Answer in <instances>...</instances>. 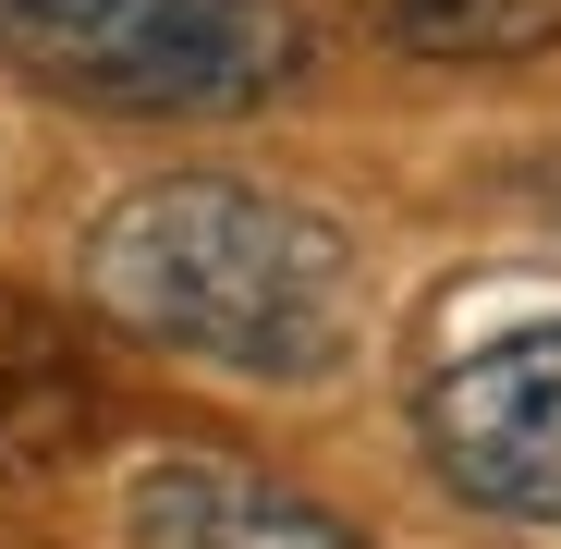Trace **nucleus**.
<instances>
[{
	"label": "nucleus",
	"instance_id": "nucleus-1",
	"mask_svg": "<svg viewBox=\"0 0 561 549\" xmlns=\"http://www.w3.org/2000/svg\"><path fill=\"white\" fill-rule=\"evenodd\" d=\"M85 306L244 379H330L366 330V268L318 208L232 171H183L135 183L85 232Z\"/></svg>",
	"mask_w": 561,
	"mask_h": 549
},
{
	"label": "nucleus",
	"instance_id": "nucleus-2",
	"mask_svg": "<svg viewBox=\"0 0 561 549\" xmlns=\"http://www.w3.org/2000/svg\"><path fill=\"white\" fill-rule=\"evenodd\" d=\"M0 61L73 111H256L306 73L280 0H0Z\"/></svg>",
	"mask_w": 561,
	"mask_h": 549
},
{
	"label": "nucleus",
	"instance_id": "nucleus-3",
	"mask_svg": "<svg viewBox=\"0 0 561 549\" xmlns=\"http://www.w3.org/2000/svg\"><path fill=\"white\" fill-rule=\"evenodd\" d=\"M427 451L477 513L561 537V318L439 366L427 379Z\"/></svg>",
	"mask_w": 561,
	"mask_h": 549
},
{
	"label": "nucleus",
	"instance_id": "nucleus-4",
	"mask_svg": "<svg viewBox=\"0 0 561 549\" xmlns=\"http://www.w3.org/2000/svg\"><path fill=\"white\" fill-rule=\"evenodd\" d=\"M123 537L135 549H366V525L318 513L306 489H280L256 465H220V451H159V465H135Z\"/></svg>",
	"mask_w": 561,
	"mask_h": 549
},
{
	"label": "nucleus",
	"instance_id": "nucleus-5",
	"mask_svg": "<svg viewBox=\"0 0 561 549\" xmlns=\"http://www.w3.org/2000/svg\"><path fill=\"white\" fill-rule=\"evenodd\" d=\"M99 427V366H85L73 318L0 282V477H37Z\"/></svg>",
	"mask_w": 561,
	"mask_h": 549
},
{
	"label": "nucleus",
	"instance_id": "nucleus-6",
	"mask_svg": "<svg viewBox=\"0 0 561 549\" xmlns=\"http://www.w3.org/2000/svg\"><path fill=\"white\" fill-rule=\"evenodd\" d=\"M366 25L427 61H525L561 37V0H366Z\"/></svg>",
	"mask_w": 561,
	"mask_h": 549
}]
</instances>
